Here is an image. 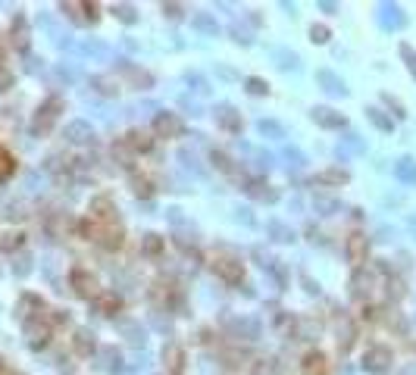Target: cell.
Returning a JSON list of instances; mask_svg holds the SVG:
<instances>
[{
  "label": "cell",
  "instance_id": "cell-1",
  "mask_svg": "<svg viewBox=\"0 0 416 375\" xmlns=\"http://www.w3.org/2000/svg\"><path fill=\"white\" fill-rule=\"evenodd\" d=\"M60 113H63V100H60V97H48V100L38 107V113H34L32 131H34V135H48V131L56 125Z\"/></svg>",
  "mask_w": 416,
  "mask_h": 375
},
{
  "label": "cell",
  "instance_id": "cell-2",
  "mask_svg": "<svg viewBox=\"0 0 416 375\" xmlns=\"http://www.w3.org/2000/svg\"><path fill=\"white\" fill-rule=\"evenodd\" d=\"M25 338H28V347H44L48 344V338H50V322H44L41 316L38 319H28L25 322Z\"/></svg>",
  "mask_w": 416,
  "mask_h": 375
},
{
  "label": "cell",
  "instance_id": "cell-3",
  "mask_svg": "<svg viewBox=\"0 0 416 375\" xmlns=\"http://www.w3.org/2000/svg\"><path fill=\"white\" fill-rule=\"evenodd\" d=\"M154 131L163 138H176V135H182V119L172 116V113H160V116L154 119Z\"/></svg>",
  "mask_w": 416,
  "mask_h": 375
},
{
  "label": "cell",
  "instance_id": "cell-4",
  "mask_svg": "<svg viewBox=\"0 0 416 375\" xmlns=\"http://www.w3.org/2000/svg\"><path fill=\"white\" fill-rule=\"evenodd\" d=\"M28 38H32V34H28L25 16H16V19H13V28H10V41H13V47L25 54V50H28Z\"/></svg>",
  "mask_w": 416,
  "mask_h": 375
},
{
  "label": "cell",
  "instance_id": "cell-5",
  "mask_svg": "<svg viewBox=\"0 0 416 375\" xmlns=\"http://www.w3.org/2000/svg\"><path fill=\"white\" fill-rule=\"evenodd\" d=\"M313 122L322 125V129H342L344 116L342 113H335V109H329V107H316L313 109Z\"/></svg>",
  "mask_w": 416,
  "mask_h": 375
},
{
  "label": "cell",
  "instance_id": "cell-6",
  "mask_svg": "<svg viewBox=\"0 0 416 375\" xmlns=\"http://www.w3.org/2000/svg\"><path fill=\"white\" fill-rule=\"evenodd\" d=\"M72 288L82 294V297H94V294H97L94 275H88L85 269H75V272H72Z\"/></svg>",
  "mask_w": 416,
  "mask_h": 375
},
{
  "label": "cell",
  "instance_id": "cell-7",
  "mask_svg": "<svg viewBox=\"0 0 416 375\" xmlns=\"http://www.w3.org/2000/svg\"><path fill=\"white\" fill-rule=\"evenodd\" d=\"M216 122L222 125L225 131H241V116L235 113V107H229V103L216 107Z\"/></svg>",
  "mask_w": 416,
  "mask_h": 375
},
{
  "label": "cell",
  "instance_id": "cell-8",
  "mask_svg": "<svg viewBox=\"0 0 416 375\" xmlns=\"http://www.w3.org/2000/svg\"><path fill=\"white\" fill-rule=\"evenodd\" d=\"M363 363H366V369H373V372H379V369H385L391 363V354H388V347H369L366 350V356H363Z\"/></svg>",
  "mask_w": 416,
  "mask_h": 375
},
{
  "label": "cell",
  "instance_id": "cell-9",
  "mask_svg": "<svg viewBox=\"0 0 416 375\" xmlns=\"http://www.w3.org/2000/svg\"><path fill=\"white\" fill-rule=\"evenodd\" d=\"M32 310H38V313H41V310H44L41 297H34V294H22L19 307H16V313H19V319H22V322H28V319H38V316L32 313Z\"/></svg>",
  "mask_w": 416,
  "mask_h": 375
},
{
  "label": "cell",
  "instance_id": "cell-10",
  "mask_svg": "<svg viewBox=\"0 0 416 375\" xmlns=\"http://www.w3.org/2000/svg\"><path fill=\"white\" fill-rule=\"evenodd\" d=\"M213 269H216L225 281H241V263L238 259H216Z\"/></svg>",
  "mask_w": 416,
  "mask_h": 375
},
{
  "label": "cell",
  "instance_id": "cell-11",
  "mask_svg": "<svg viewBox=\"0 0 416 375\" xmlns=\"http://www.w3.org/2000/svg\"><path fill=\"white\" fill-rule=\"evenodd\" d=\"M316 82L326 85V91H332V94H348L344 82H342V78H338L335 72H329V69H320V72H316Z\"/></svg>",
  "mask_w": 416,
  "mask_h": 375
},
{
  "label": "cell",
  "instance_id": "cell-12",
  "mask_svg": "<svg viewBox=\"0 0 416 375\" xmlns=\"http://www.w3.org/2000/svg\"><path fill=\"white\" fill-rule=\"evenodd\" d=\"M66 138H69V141H75V144L88 141V138H91V125L82 122V119H75V122L66 125Z\"/></svg>",
  "mask_w": 416,
  "mask_h": 375
},
{
  "label": "cell",
  "instance_id": "cell-13",
  "mask_svg": "<svg viewBox=\"0 0 416 375\" xmlns=\"http://www.w3.org/2000/svg\"><path fill=\"white\" fill-rule=\"evenodd\" d=\"M348 257H351V263H360V259L366 257V235H351Z\"/></svg>",
  "mask_w": 416,
  "mask_h": 375
},
{
  "label": "cell",
  "instance_id": "cell-14",
  "mask_svg": "<svg viewBox=\"0 0 416 375\" xmlns=\"http://www.w3.org/2000/svg\"><path fill=\"white\" fill-rule=\"evenodd\" d=\"M395 175L407 184H416V163L413 160H397L395 163Z\"/></svg>",
  "mask_w": 416,
  "mask_h": 375
},
{
  "label": "cell",
  "instance_id": "cell-15",
  "mask_svg": "<svg viewBox=\"0 0 416 375\" xmlns=\"http://www.w3.org/2000/svg\"><path fill=\"white\" fill-rule=\"evenodd\" d=\"M382 25L385 28H401L404 25V16H401V7H382Z\"/></svg>",
  "mask_w": 416,
  "mask_h": 375
},
{
  "label": "cell",
  "instance_id": "cell-16",
  "mask_svg": "<svg viewBox=\"0 0 416 375\" xmlns=\"http://www.w3.org/2000/svg\"><path fill=\"white\" fill-rule=\"evenodd\" d=\"M304 372H307V375H326V356L310 354L307 360H304Z\"/></svg>",
  "mask_w": 416,
  "mask_h": 375
},
{
  "label": "cell",
  "instance_id": "cell-17",
  "mask_svg": "<svg viewBox=\"0 0 416 375\" xmlns=\"http://www.w3.org/2000/svg\"><path fill=\"white\" fill-rule=\"evenodd\" d=\"M13 169H16V163H13V157H10L7 150L0 147V182H7L10 175H13Z\"/></svg>",
  "mask_w": 416,
  "mask_h": 375
},
{
  "label": "cell",
  "instance_id": "cell-18",
  "mask_svg": "<svg viewBox=\"0 0 416 375\" xmlns=\"http://www.w3.org/2000/svg\"><path fill=\"white\" fill-rule=\"evenodd\" d=\"M75 350H79V354H91V350H94V334H88V332L75 334Z\"/></svg>",
  "mask_w": 416,
  "mask_h": 375
},
{
  "label": "cell",
  "instance_id": "cell-19",
  "mask_svg": "<svg viewBox=\"0 0 416 375\" xmlns=\"http://www.w3.org/2000/svg\"><path fill=\"white\" fill-rule=\"evenodd\" d=\"M194 25H198L200 32H207V34H216V32H219V25H216V22H213L207 13H198V16H194Z\"/></svg>",
  "mask_w": 416,
  "mask_h": 375
},
{
  "label": "cell",
  "instance_id": "cell-20",
  "mask_svg": "<svg viewBox=\"0 0 416 375\" xmlns=\"http://www.w3.org/2000/svg\"><path fill=\"white\" fill-rule=\"evenodd\" d=\"M101 310L107 316L116 313V310H119V297H116V294H103V297H101Z\"/></svg>",
  "mask_w": 416,
  "mask_h": 375
},
{
  "label": "cell",
  "instance_id": "cell-21",
  "mask_svg": "<svg viewBox=\"0 0 416 375\" xmlns=\"http://www.w3.org/2000/svg\"><path fill=\"white\" fill-rule=\"evenodd\" d=\"M366 116L373 119V122L379 125L382 131H391V119H388V116H382V109H366Z\"/></svg>",
  "mask_w": 416,
  "mask_h": 375
},
{
  "label": "cell",
  "instance_id": "cell-22",
  "mask_svg": "<svg viewBox=\"0 0 416 375\" xmlns=\"http://www.w3.org/2000/svg\"><path fill=\"white\" fill-rule=\"evenodd\" d=\"M275 60H279L282 69H298V56L288 54V50H275Z\"/></svg>",
  "mask_w": 416,
  "mask_h": 375
},
{
  "label": "cell",
  "instance_id": "cell-23",
  "mask_svg": "<svg viewBox=\"0 0 416 375\" xmlns=\"http://www.w3.org/2000/svg\"><path fill=\"white\" fill-rule=\"evenodd\" d=\"M0 247H3V250L7 253H13L16 247H22V235L16 232V235H3V241H0Z\"/></svg>",
  "mask_w": 416,
  "mask_h": 375
},
{
  "label": "cell",
  "instance_id": "cell-24",
  "mask_svg": "<svg viewBox=\"0 0 416 375\" xmlns=\"http://www.w3.org/2000/svg\"><path fill=\"white\" fill-rule=\"evenodd\" d=\"M260 131H263V135H275V138H285V131H282V125H279V122H267V119H263V122H260Z\"/></svg>",
  "mask_w": 416,
  "mask_h": 375
},
{
  "label": "cell",
  "instance_id": "cell-25",
  "mask_svg": "<svg viewBox=\"0 0 416 375\" xmlns=\"http://www.w3.org/2000/svg\"><path fill=\"white\" fill-rule=\"evenodd\" d=\"M129 138H132L129 144H132L135 150H138V147H141V150H147V147H150V138H147V135H141V131H132Z\"/></svg>",
  "mask_w": 416,
  "mask_h": 375
},
{
  "label": "cell",
  "instance_id": "cell-26",
  "mask_svg": "<svg viewBox=\"0 0 416 375\" xmlns=\"http://www.w3.org/2000/svg\"><path fill=\"white\" fill-rule=\"evenodd\" d=\"M113 13H116L123 22H129V25H132V22H135V10H132V7H125V3H123V7H113Z\"/></svg>",
  "mask_w": 416,
  "mask_h": 375
},
{
  "label": "cell",
  "instance_id": "cell-27",
  "mask_svg": "<svg viewBox=\"0 0 416 375\" xmlns=\"http://www.w3.org/2000/svg\"><path fill=\"white\" fill-rule=\"evenodd\" d=\"M247 91L251 94H267V82L263 78H247Z\"/></svg>",
  "mask_w": 416,
  "mask_h": 375
},
{
  "label": "cell",
  "instance_id": "cell-28",
  "mask_svg": "<svg viewBox=\"0 0 416 375\" xmlns=\"http://www.w3.org/2000/svg\"><path fill=\"white\" fill-rule=\"evenodd\" d=\"M310 34H313L316 44H326L329 41V28L326 25H313V28H310Z\"/></svg>",
  "mask_w": 416,
  "mask_h": 375
},
{
  "label": "cell",
  "instance_id": "cell-29",
  "mask_svg": "<svg viewBox=\"0 0 416 375\" xmlns=\"http://www.w3.org/2000/svg\"><path fill=\"white\" fill-rule=\"evenodd\" d=\"M269 228H273V232L279 235V241H291V238H294V235L288 232V228H285V225H282V222H269Z\"/></svg>",
  "mask_w": 416,
  "mask_h": 375
},
{
  "label": "cell",
  "instance_id": "cell-30",
  "mask_svg": "<svg viewBox=\"0 0 416 375\" xmlns=\"http://www.w3.org/2000/svg\"><path fill=\"white\" fill-rule=\"evenodd\" d=\"M322 182H335V184H342V182H348V175L344 172H326V175H320Z\"/></svg>",
  "mask_w": 416,
  "mask_h": 375
},
{
  "label": "cell",
  "instance_id": "cell-31",
  "mask_svg": "<svg viewBox=\"0 0 416 375\" xmlns=\"http://www.w3.org/2000/svg\"><path fill=\"white\" fill-rule=\"evenodd\" d=\"M144 250H147V253H157L160 250V238H157V235H147V241H144Z\"/></svg>",
  "mask_w": 416,
  "mask_h": 375
},
{
  "label": "cell",
  "instance_id": "cell-32",
  "mask_svg": "<svg viewBox=\"0 0 416 375\" xmlns=\"http://www.w3.org/2000/svg\"><path fill=\"white\" fill-rule=\"evenodd\" d=\"M10 85H13V75H10V72H7V69L0 66V91H7V88H10Z\"/></svg>",
  "mask_w": 416,
  "mask_h": 375
},
{
  "label": "cell",
  "instance_id": "cell-33",
  "mask_svg": "<svg viewBox=\"0 0 416 375\" xmlns=\"http://www.w3.org/2000/svg\"><path fill=\"white\" fill-rule=\"evenodd\" d=\"M401 54L407 56V66H410V72L416 75V54H413V50H410V47H401Z\"/></svg>",
  "mask_w": 416,
  "mask_h": 375
},
{
  "label": "cell",
  "instance_id": "cell-34",
  "mask_svg": "<svg viewBox=\"0 0 416 375\" xmlns=\"http://www.w3.org/2000/svg\"><path fill=\"white\" fill-rule=\"evenodd\" d=\"M163 10L172 16V19H178V16H182V13H178V7H176V3H169V7H163Z\"/></svg>",
  "mask_w": 416,
  "mask_h": 375
},
{
  "label": "cell",
  "instance_id": "cell-35",
  "mask_svg": "<svg viewBox=\"0 0 416 375\" xmlns=\"http://www.w3.org/2000/svg\"><path fill=\"white\" fill-rule=\"evenodd\" d=\"M0 375H10V369H7V363L0 360Z\"/></svg>",
  "mask_w": 416,
  "mask_h": 375
}]
</instances>
